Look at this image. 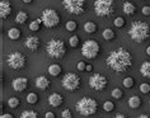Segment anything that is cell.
I'll return each mask as SVG.
<instances>
[{
    "mask_svg": "<svg viewBox=\"0 0 150 118\" xmlns=\"http://www.w3.org/2000/svg\"><path fill=\"white\" fill-rule=\"evenodd\" d=\"M106 64L116 72H125L132 67V55L122 47L112 51L106 58Z\"/></svg>",
    "mask_w": 150,
    "mask_h": 118,
    "instance_id": "1",
    "label": "cell"
},
{
    "mask_svg": "<svg viewBox=\"0 0 150 118\" xmlns=\"http://www.w3.org/2000/svg\"><path fill=\"white\" fill-rule=\"evenodd\" d=\"M129 36L135 42L142 43L150 37V25L142 20L134 22L129 29Z\"/></svg>",
    "mask_w": 150,
    "mask_h": 118,
    "instance_id": "2",
    "label": "cell"
},
{
    "mask_svg": "<svg viewBox=\"0 0 150 118\" xmlns=\"http://www.w3.org/2000/svg\"><path fill=\"white\" fill-rule=\"evenodd\" d=\"M75 108H76L78 113L84 117L93 116L98 110V102L91 97H83L80 100H78Z\"/></svg>",
    "mask_w": 150,
    "mask_h": 118,
    "instance_id": "3",
    "label": "cell"
},
{
    "mask_svg": "<svg viewBox=\"0 0 150 118\" xmlns=\"http://www.w3.org/2000/svg\"><path fill=\"white\" fill-rule=\"evenodd\" d=\"M46 51L51 57L54 58H61L66 53V46L65 42L60 38H52L46 46Z\"/></svg>",
    "mask_w": 150,
    "mask_h": 118,
    "instance_id": "4",
    "label": "cell"
},
{
    "mask_svg": "<svg viewBox=\"0 0 150 118\" xmlns=\"http://www.w3.org/2000/svg\"><path fill=\"white\" fill-rule=\"evenodd\" d=\"M94 12L98 17H110L115 12V1L113 0H96Z\"/></svg>",
    "mask_w": 150,
    "mask_h": 118,
    "instance_id": "5",
    "label": "cell"
},
{
    "mask_svg": "<svg viewBox=\"0 0 150 118\" xmlns=\"http://www.w3.org/2000/svg\"><path fill=\"white\" fill-rule=\"evenodd\" d=\"M41 19H42V23L46 28H55L60 24V14L56 12L55 9H50L46 8L41 14Z\"/></svg>",
    "mask_w": 150,
    "mask_h": 118,
    "instance_id": "6",
    "label": "cell"
},
{
    "mask_svg": "<svg viewBox=\"0 0 150 118\" xmlns=\"http://www.w3.org/2000/svg\"><path fill=\"white\" fill-rule=\"evenodd\" d=\"M61 84H62V88L67 91H75L78 90L81 85V80H80V76H78L74 72H67L64 75L62 80H61Z\"/></svg>",
    "mask_w": 150,
    "mask_h": 118,
    "instance_id": "7",
    "label": "cell"
},
{
    "mask_svg": "<svg viewBox=\"0 0 150 118\" xmlns=\"http://www.w3.org/2000/svg\"><path fill=\"white\" fill-rule=\"evenodd\" d=\"M99 52H100V46L94 39H88L81 46V55L85 58H96Z\"/></svg>",
    "mask_w": 150,
    "mask_h": 118,
    "instance_id": "8",
    "label": "cell"
},
{
    "mask_svg": "<svg viewBox=\"0 0 150 118\" xmlns=\"http://www.w3.org/2000/svg\"><path fill=\"white\" fill-rule=\"evenodd\" d=\"M85 0H62V6L66 9L67 13L74 15H80L84 13Z\"/></svg>",
    "mask_w": 150,
    "mask_h": 118,
    "instance_id": "9",
    "label": "cell"
},
{
    "mask_svg": "<svg viewBox=\"0 0 150 118\" xmlns=\"http://www.w3.org/2000/svg\"><path fill=\"white\" fill-rule=\"evenodd\" d=\"M25 62H27V57L24 56L22 52H12L6 56V64L10 69L13 70H19L22 67L25 66Z\"/></svg>",
    "mask_w": 150,
    "mask_h": 118,
    "instance_id": "10",
    "label": "cell"
},
{
    "mask_svg": "<svg viewBox=\"0 0 150 118\" xmlns=\"http://www.w3.org/2000/svg\"><path fill=\"white\" fill-rule=\"evenodd\" d=\"M108 85V79L102 74H94L89 77V86L93 90L97 91H102L106 89V86Z\"/></svg>",
    "mask_w": 150,
    "mask_h": 118,
    "instance_id": "11",
    "label": "cell"
},
{
    "mask_svg": "<svg viewBox=\"0 0 150 118\" xmlns=\"http://www.w3.org/2000/svg\"><path fill=\"white\" fill-rule=\"evenodd\" d=\"M12 88L14 91L22 93L28 88V79L27 77H17L12 81Z\"/></svg>",
    "mask_w": 150,
    "mask_h": 118,
    "instance_id": "12",
    "label": "cell"
},
{
    "mask_svg": "<svg viewBox=\"0 0 150 118\" xmlns=\"http://www.w3.org/2000/svg\"><path fill=\"white\" fill-rule=\"evenodd\" d=\"M24 46L27 47L29 51H37L41 46V39L37 36H29L24 42Z\"/></svg>",
    "mask_w": 150,
    "mask_h": 118,
    "instance_id": "13",
    "label": "cell"
},
{
    "mask_svg": "<svg viewBox=\"0 0 150 118\" xmlns=\"http://www.w3.org/2000/svg\"><path fill=\"white\" fill-rule=\"evenodd\" d=\"M12 14V4L9 0H1L0 1V17L1 19H6Z\"/></svg>",
    "mask_w": 150,
    "mask_h": 118,
    "instance_id": "14",
    "label": "cell"
},
{
    "mask_svg": "<svg viewBox=\"0 0 150 118\" xmlns=\"http://www.w3.org/2000/svg\"><path fill=\"white\" fill-rule=\"evenodd\" d=\"M35 84H36V86L38 88V89L46 90V89H48V88H50L51 81H50V79H48V77L41 75V76H38V77L36 79V83H35Z\"/></svg>",
    "mask_w": 150,
    "mask_h": 118,
    "instance_id": "15",
    "label": "cell"
},
{
    "mask_svg": "<svg viewBox=\"0 0 150 118\" xmlns=\"http://www.w3.org/2000/svg\"><path fill=\"white\" fill-rule=\"evenodd\" d=\"M64 103V97L59 93H52L48 97V104L51 107H60Z\"/></svg>",
    "mask_w": 150,
    "mask_h": 118,
    "instance_id": "16",
    "label": "cell"
},
{
    "mask_svg": "<svg viewBox=\"0 0 150 118\" xmlns=\"http://www.w3.org/2000/svg\"><path fill=\"white\" fill-rule=\"evenodd\" d=\"M122 9H123V13L127 14V15H134V14L136 13V6H135L132 3H130V1L123 3Z\"/></svg>",
    "mask_w": 150,
    "mask_h": 118,
    "instance_id": "17",
    "label": "cell"
},
{
    "mask_svg": "<svg viewBox=\"0 0 150 118\" xmlns=\"http://www.w3.org/2000/svg\"><path fill=\"white\" fill-rule=\"evenodd\" d=\"M141 105V98H139L137 95H132L131 98H129V107L132 109H136Z\"/></svg>",
    "mask_w": 150,
    "mask_h": 118,
    "instance_id": "18",
    "label": "cell"
},
{
    "mask_svg": "<svg viewBox=\"0 0 150 118\" xmlns=\"http://www.w3.org/2000/svg\"><path fill=\"white\" fill-rule=\"evenodd\" d=\"M140 74L144 77H148V79H150V61L142 62V65L140 67Z\"/></svg>",
    "mask_w": 150,
    "mask_h": 118,
    "instance_id": "19",
    "label": "cell"
},
{
    "mask_svg": "<svg viewBox=\"0 0 150 118\" xmlns=\"http://www.w3.org/2000/svg\"><path fill=\"white\" fill-rule=\"evenodd\" d=\"M21 36H22V32L18 28H10L8 31V37L10 39H13V41H18L21 38Z\"/></svg>",
    "mask_w": 150,
    "mask_h": 118,
    "instance_id": "20",
    "label": "cell"
},
{
    "mask_svg": "<svg viewBox=\"0 0 150 118\" xmlns=\"http://www.w3.org/2000/svg\"><path fill=\"white\" fill-rule=\"evenodd\" d=\"M61 66L60 65H57V64H52V65H50L48 66V74L50 75H52V76H57V75H60L61 74Z\"/></svg>",
    "mask_w": 150,
    "mask_h": 118,
    "instance_id": "21",
    "label": "cell"
},
{
    "mask_svg": "<svg viewBox=\"0 0 150 118\" xmlns=\"http://www.w3.org/2000/svg\"><path fill=\"white\" fill-rule=\"evenodd\" d=\"M28 19V14L25 13V12H19L17 14V17H16V19H14V22L18 24H24L25 22H27Z\"/></svg>",
    "mask_w": 150,
    "mask_h": 118,
    "instance_id": "22",
    "label": "cell"
},
{
    "mask_svg": "<svg viewBox=\"0 0 150 118\" xmlns=\"http://www.w3.org/2000/svg\"><path fill=\"white\" fill-rule=\"evenodd\" d=\"M102 36H103V38L106 39V41H112V39H115V37H116V33L113 29H111V28H107V29H104L103 33H102Z\"/></svg>",
    "mask_w": 150,
    "mask_h": 118,
    "instance_id": "23",
    "label": "cell"
},
{
    "mask_svg": "<svg viewBox=\"0 0 150 118\" xmlns=\"http://www.w3.org/2000/svg\"><path fill=\"white\" fill-rule=\"evenodd\" d=\"M41 24H43L42 23V19H41V18H37V19H35L31 24H29V29L33 31V32H37V31H40Z\"/></svg>",
    "mask_w": 150,
    "mask_h": 118,
    "instance_id": "24",
    "label": "cell"
},
{
    "mask_svg": "<svg viewBox=\"0 0 150 118\" xmlns=\"http://www.w3.org/2000/svg\"><path fill=\"white\" fill-rule=\"evenodd\" d=\"M84 31L87 33H94L97 31V24L94 22H87L84 24Z\"/></svg>",
    "mask_w": 150,
    "mask_h": 118,
    "instance_id": "25",
    "label": "cell"
},
{
    "mask_svg": "<svg viewBox=\"0 0 150 118\" xmlns=\"http://www.w3.org/2000/svg\"><path fill=\"white\" fill-rule=\"evenodd\" d=\"M21 104V99L17 98V97H12L8 99V105L10 107V108H18Z\"/></svg>",
    "mask_w": 150,
    "mask_h": 118,
    "instance_id": "26",
    "label": "cell"
},
{
    "mask_svg": "<svg viewBox=\"0 0 150 118\" xmlns=\"http://www.w3.org/2000/svg\"><path fill=\"white\" fill-rule=\"evenodd\" d=\"M38 95H37L36 93H29L27 95V103L28 104H37L38 103Z\"/></svg>",
    "mask_w": 150,
    "mask_h": 118,
    "instance_id": "27",
    "label": "cell"
},
{
    "mask_svg": "<svg viewBox=\"0 0 150 118\" xmlns=\"http://www.w3.org/2000/svg\"><path fill=\"white\" fill-rule=\"evenodd\" d=\"M103 110H104V112H107V113L115 110V103L112 100H106L103 103Z\"/></svg>",
    "mask_w": 150,
    "mask_h": 118,
    "instance_id": "28",
    "label": "cell"
},
{
    "mask_svg": "<svg viewBox=\"0 0 150 118\" xmlns=\"http://www.w3.org/2000/svg\"><path fill=\"white\" fill-rule=\"evenodd\" d=\"M21 118H38V114L35 110H24L22 112Z\"/></svg>",
    "mask_w": 150,
    "mask_h": 118,
    "instance_id": "29",
    "label": "cell"
},
{
    "mask_svg": "<svg viewBox=\"0 0 150 118\" xmlns=\"http://www.w3.org/2000/svg\"><path fill=\"white\" fill-rule=\"evenodd\" d=\"M122 97H123V90L122 89H120V88H115V89L112 90V98L120 100Z\"/></svg>",
    "mask_w": 150,
    "mask_h": 118,
    "instance_id": "30",
    "label": "cell"
},
{
    "mask_svg": "<svg viewBox=\"0 0 150 118\" xmlns=\"http://www.w3.org/2000/svg\"><path fill=\"white\" fill-rule=\"evenodd\" d=\"M135 85V80L132 79V77H125V79H123V86L125 88H127V89H131V88H132Z\"/></svg>",
    "mask_w": 150,
    "mask_h": 118,
    "instance_id": "31",
    "label": "cell"
},
{
    "mask_svg": "<svg viewBox=\"0 0 150 118\" xmlns=\"http://www.w3.org/2000/svg\"><path fill=\"white\" fill-rule=\"evenodd\" d=\"M113 24H115V27H117V28H122V27H125L126 22L122 17H117V18H115Z\"/></svg>",
    "mask_w": 150,
    "mask_h": 118,
    "instance_id": "32",
    "label": "cell"
},
{
    "mask_svg": "<svg viewBox=\"0 0 150 118\" xmlns=\"http://www.w3.org/2000/svg\"><path fill=\"white\" fill-rule=\"evenodd\" d=\"M65 28H66L69 32H74L75 29L78 28V24H76V22H74V20H69V22L66 23Z\"/></svg>",
    "mask_w": 150,
    "mask_h": 118,
    "instance_id": "33",
    "label": "cell"
},
{
    "mask_svg": "<svg viewBox=\"0 0 150 118\" xmlns=\"http://www.w3.org/2000/svg\"><path fill=\"white\" fill-rule=\"evenodd\" d=\"M79 42H80V39H79V37H78V36H71L70 39H69V45L71 47H78Z\"/></svg>",
    "mask_w": 150,
    "mask_h": 118,
    "instance_id": "34",
    "label": "cell"
},
{
    "mask_svg": "<svg viewBox=\"0 0 150 118\" xmlns=\"http://www.w3.org/2000/svg\"><path fill=\"white\" fill-rule=\"evenodd\" d=\"M140 91L142 94H148L150 93V84L148 83H142L141 85H140Z\"/></svg>",
    "mask_w": 150,
    "mask_h": 118,
    "instance_id": "35",
    "label": "cell"
},
{
    "mask_svg": "<svg viewBox=\"0 0 150 118\" xmlns=\"http://www.w3.org/2000/svg\"><path fill=\"white\" fill-rule=\"evenodd\" d=\"M61 117H62V118H71V117H73V114H71V110H70L69 108L64 109L62 113H61Z\"/></svg>",
    "mask_w": 150,
    "mask_h": 118,
    "instance_id": "36",
    "label": "cell"
},
{
    "mask_svg": "<svg viewBox=\"0 0 150 118\" xmlns=\"http://www.w3.org/2000/svg\"><path fill=\"white\" fill-rule=\"evenodd\" d=\"M78 70H79V71H87V64H85L84 61L78 62Z\"/></svg>",
    "mask_w": 150,
    "mask_h": 118,
    "instance_id": "37",
    "label": "cell"
},
{
    "mask_svg": "<svg viewBox=\"0 0 150 118\" xmlns=\"http://www.w3.org/2000/svg\"><path fill=\"white\" fill-rule=\"evenodd\" d=\"M141 12H142V14H144V15H150V6H149V5L142 6Z\"/></svg>",
    "mask_w": 150,
    "mask_h": 118,
    "instance_id": "38",
    "label": "cell"
},
{
    "mask_svg": "<svg viewBox=\"0 0 150 118\" xmlns=\"http://www.w3.org/2000/svg\"><path fill=\"white\" fill-rule=\"evenodd\" d=\"M45 118H55V113L54 112H46Z\"/></svg>",
    "mask_w": 150,
    "mask_h": 118,
    "instance_id": "39",
    "label": "cell"
},
{
    "mask_svg": "<svg viewBox=\"0 0 150 118\" xmlns=\"http://www.w3.org/2000/svg\"><path fill=\"white\" fill-rule=\"evenodd\" d=\"M0 118H14V117H13V114H10V113H4V114H1Z\"/></svg>",
    "mask_w": 150,
    "mask_h": 118,
    "instance_id": "40",
    "label": "cell"
},
{
    "mask_svg": "<svg viewBox=\"0 0 150 118\" xmlns=\"http://www.w3.org/2000/svg\"><path fill=\"white\" fill-rule=\"evenodd\" d=\"M112 118H127L125 114H122V113H118V114H116L115 117H112Z\"/></svg>",
    "mask_w": 150,
    "mask_h": 118,
    "instance_id": "41",
    "label": "cell"
},
{
    "mask_svg": "<svg viewBox=\"0 0 150 118\" xmlns=\"http://www.w3.org/2000/svg\"><path fill=\"white\" fill-rule=\"evenodd\" d=\"M145 52H146V55H149V56H150V46H148L145 48Z\"/></svg>",
    "mask_w": 150,
    "mask_h": 118,
    "instance_id": "42",
    "label": "cell"
},
{
    "mask_svg": "<svg viewBox=\"0 0 150 118\" xmlns=\"http://www.w3.org/2000/svg\"><path fill=\"white\" fill-rule=\"evenodd\" d=\"M137 118H150V116H148V114H141V116H139Z\"/></svg>",
    "mask_w": 150,
    "mask_h": 118,
    "instance_id": "43",
    "label": "cell"
},
{
    "mask_svg": "<svg viewBox=\"0 0 150 118\" xmlns=\"http://www.w3.org/2000/svg\"><path fill=\"white\" fill-rule=\"evenodd\" d=\"M92 69H93L92 65H87V71H92Z\"/></svg>",
    "mask_w": 150,
    "mask_h": 118,
    "instance_id": "44",
    "label": "cell"
},
{
    "mask_svg": "<svg viewBox=\"0 0 150 118\" xmlns=\"http://www.w3.org/2000/svg\"><path fill=\"white\" fill-rule=\"evenodd\" d=\"M33 0H23V3H25V4H29V3H32Z\"/></svg>",
    "mask_w": 150,
    "mask_h": 118,
    "instance_id": "45",
    "label": "cell"
},
{
    "mask_svg": "<svg viewBox=\"0 0 150 118\" xmlns=\"http://www.w3.org/2000/svg\"><path fill=\"white\" fill-rule=\"evenodd\" d=\"M142 1H144V0H142Z\"/></svg>",
    "mask_w": 150,
    "mask_h": 118,
    "instance_id": "46",
    "label": "cell"
}]
</instances>
